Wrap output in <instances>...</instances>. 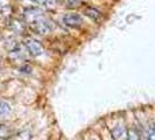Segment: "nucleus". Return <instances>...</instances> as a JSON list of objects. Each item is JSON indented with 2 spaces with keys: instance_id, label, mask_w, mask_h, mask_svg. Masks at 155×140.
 Here are the masks:
<instances>
[{
  "instance_id": "obj_6",
  "label": "nucleus",
  "mask_w": 155,
  "mask_h": 140,
  "mask_svg": "<svg viewBox=\"0 0 155 140\" xmlns=\"http://www.w3.org/2000/svg\"><path fill=\"white\" fill-rule=\"evenodd\" d=\"M84 14L85 15H87L89 18H91V19H93V20H99L101 19V12H98L97 9H94V8L92 7H87L84 11Z\"/></svg>"
},
{
  "instance_id": "obj_12",
  "label": "nucleus",
  "mask_w": 155,
  "mask_h": 140,
  "mask_svg": "<svg viewBox=\"0 0 155 140\" xmlns=\"http://www.w3.org/2000/svg\"><path fill=\"white\" fill-rule=\"evenodd\" d=\"M79 0H65V7L67 8H76L79 5Z\"/></svg>"
},
{
  "instance_id": "obj_5",
  "label": "nucleus",
  "mask_w": 155,
  "mask_h": 140,
  "mask_svg": "<svg viewBox=\"0 0 155 140\" xmlns=\"http://www.w3.org/2000/svg\"><path fill=\"white\" fill-rule=\"evenodd\" d=\"M25 18L27 21H29L31 23L36 22L39 21L41 18V11L40 9H36V8H31V9H28L25 12Z\"/></svg>"
},
{
  "instance_id": "obj_8",
  "label": "nucleus",
  "mask_w": 155,
  "mask_h": 140,
  "mask_svg": "<svg viewBox=\"0 0 155 140\" xmlns=\"http://www.w3.org/2000/svg\"><path fill=\"white\" fill-rule=\"evenodd\" d=\"M12 135V131L5 125H0V138L1 139H7Z\"/></svg>"
},
{
  "instance_id": "obj_13",
  "label": "nucleus",
  "mask_w": 155,
  "mask_h": 140,
  "mask_svg": "<svg viewBox=\"0 0 155 140\" xmlns=\"http://www.w3.org/2000/svg\"><path fill=\"white\" fill-rule=\"evenodd\" d=\"M23 28V25L21 22H19V21H14L13 23V29L15 32H21Z\"/></svg>"
},
{
  "instance_id": "obj_4",
  "label": "nucleus",
  "mask_w": 155,
  "mask_h": 140,
  "mask_svg": "<svg viewBox=\"0 0 155 140\" xmlns=\"http://www.w3.org/2000/svg\"><path fill=\"white\" fill-rule=\"evenodd\" d=\"M26 47H27V49L29 50V53L31 55H34V56H39L43 53V48L41 47L38 41H35V40H31V39H28L26 42Z\"/></svg>"
},
{
  "instance_id": "obj_14",
  "label": "nucleus",
  "mask_w": 155,
  "mask_h": 140,
  "mask_svg": "<svg viewBox=\"0 0 155 140\" xmlns=\"http://www.w3.org/2000/svg\"><path fill=\"white\" fill-rule=\"evenodd\" d=\"M90 140H101V139H96V138H94V139H90Z\"/></svg>"
},
{
  "instance_id": "obj_15",
  "label": "nucleus",
  "mask_w": 155,
  "mask_h": 140,
  "mask_svg": "<svg viewBox=\"0 0 155 140\" xmlns=\"http://www.w3.org/2000/svg\"><path fill=\"white\" fill-rule=\"evenodd\" d=\"M79 1H81V0H79Z\"/></svg>"
},
{
  "instance_id": "obj_9",
  "label": "nucleus",
  "mask_w": 155,
  "mask_h": 140,
  "mask_svg": "<svg viewBox=\"0 0 155 140\" xmlns=\"http://www.w3.org/2000/svg\"><path fill=\"white\" fill-rule=\"evenodd\" d=\"M31 133L29 131H22V132L18 133L14 140H31Z\"/></svg>"
},
{
  "instance_id": "obj_2",
  "label": "nucleus",
  "mask_w": 155,
  "mask_h": 140,
  "mask_svg": "<svg viewBox=\"0 0 155 140\" xmlns=\"http://www.w3.org/2000/svg\"><path fill=\"white\" fill-rule=\"evenodd\" d=\"M63 22L69 27L76 28V27H81L83 25V19L77 13H69V14H65L63 16Z\"/></svg>"
},
{
  "instance_id": "obj_1",
  "label": "nucleus",
  "mask_w": 155,
  "mask_h": 140,
  "mask_svg": "<svg viewBox=\"0 0 155 140\" xmlns=\"http://www.w3.org/2000/svg\"><path fill=\"white\" fill-rule=\"evenodd\" d=\"M54 22H50L48 20H43V19H40L39 21L36 22H33V29L38 34H48L49 32L54 28V25H51Z\"/></svg>"
},
{
  "instance_id": "obj_11",
  "label": "nucleus",
  "mask_w": 155,
  "mask_h": 140,
  "mask_svg": "<svg viewBox=\"0 0 155 140\" xmlns=\"http://www.w3.org/2000/svg\"><path fill=\"white\" fill-rule=\"evenodd\" d=\"M34 1L40 4V5L46 6V7H51L56 4V0H34Z\"/></svg>"
},
{
  "instance_id": "obj_3",
  "label": "nucleus",
  "mask_w": 155,
  "mask_h": 140,
  "mask_svg": "<svg viewBox=\"0 0 155 140\" xmlns=\"http://www.w3.org/2000/svg\"><path fill=\"white\" fill-rule=\"evenodd\" d=\"M127 132H128V130L124 125H117L116 127L112 128L111 134L114 140H127Z\"/></svg>"
},
{
  "instance_id": "obj_10",
  "label": "nucleus",
  "mask_w": 155,
  "mask_h": 140,
  "mask_svg": "<svg viewBox=\"0 0 155 140\" xmlns=\"http://www.w3.org/2000/svg\"><path fill=\"white\" fill-rule=\"evenodd\" d=\"M11 111V106L6 102H0V116H6Z\"/></svg>"
},
{
  "instance_id": "obj_7",
  "label": "nucleus",
  "mask_w": 155,
  "mask_h": 140,
  "mask_svg": "<svg viewBox=\"0 0 155 140\" xmlns=\"http://www.w3.org/2000/svg\"><path fill=\"white\" fill-rule=\"evenodd\" d=\"M127 140H141V135H140V132L138 131V128H135V127L128 128Z\"/></svg>"
}]
</instances>
